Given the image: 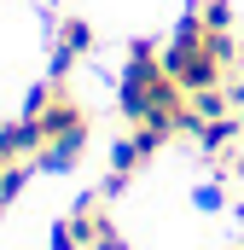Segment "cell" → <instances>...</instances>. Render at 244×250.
I'll list each match as a JSON object with an SVG mask.
<instances>
[{"instance_id":"obj_1","label":"cell","mask_w":244,"mask_h":250,"mask_svg":"<svg viewBox=\"0 0 244 250\" xmlns=\"http://www.w3.org/2000/svg\"><path fill=\"white\" fill-rule=\"evenodd\" d=\"M93 53V23L87 18H64L53 35V76H70V64Z\"/></svg>"},{"instance_id":"obj_2","label":"cell","mask_w":244,"mask_h":250,"mask_svg":"<svg viewBox=\"0 0 244 250\" xmlns=\"http://www.w3.org/2000/svg\"><path fill=\"white\" fill-rule=\"evenodd\" d=\"M192 12L203 18V29H209V35H233V6H227V0H198Z\"/></svg>"},{"instance_id":"obj_3","label":"cell","mask_w":244,"mask_h":250,"mask_svg":"<svg viewBox=\"0 0 244 250\" xmlns=\"http://www.w3.org/2000/svg\"><path fill=\"white\" fill-rule=\"evenodd\" d=\"M47 250H87L81 227H76V215H59V221H53V239H47Z\"/></svg>"},{"instance_id":"obj_4","label":"cell","mask_w":244,"mask_h":250,"mask_svg":"<svg viewBox=\"0 0 244 250\" xmlns=\"http://www.w3.org/2000/svg\"><path fill=\"white\" fill-rule=\"evenodd\" d=\"M23 187H29V163H6L0 169V204H12Z\"/></svg>"},{"instance_id":"obj_5","label":"cell","mask_w":244,"mask_h":250,"mask_svg":"<svg viewBox=\"0 0 244 250\" xmlns=\"http://www.w3.org/2000/svg\"><path fill=\"white\" fill-rule=\"evenodd\" d=\"M192 204H198V209H209V215H215V209H221V204H227V187H221V181H209V187H198V192H192Z\"/></svg>"},{"instance_id":"obj_6","label":"cell","mask_w":244,"mask_h":250,"mask_svg":"<svg viewBox=\"0 0 244 250\" xmlns=\"http://www.w3.org/2000/svg\"><path fill=\"white\" fill-rule=\"evenodd\" d=\"M239 128H244V111H239Z\"/></svg>"}]
</instances>
